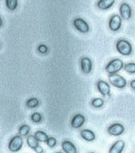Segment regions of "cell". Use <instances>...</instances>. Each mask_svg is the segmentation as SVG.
<instances>
[{
    "label": "cell",
    "mask_w": 135,
    "mask_h": 153,
    "mask_svg": "<svg viewBox=\"0 0 135 153\" xmlns=\"http://www.w3.org/2000/svg\"><path fill=\"white\" fill-rule=\"evenodd\" d=\"M130 86H131V88H133L134 90H135V80H133V81H131V82H130Z\"/></svg>",
    "instance_id": "obj_27"
},
{
    "label": "cell",
    "mask_w": 135,
    "mask_h": 153,
    "mask_svg": "<svg viewBox=\"0 0 135 153\" xmlns=\"http://www.w3.org/2000/svg\"><path fill=\"white\" fill-rule=\"evenodd\" d=\"M24 144L23 138L21 135H16L10 140L8 144L9 150L12 152H16L21 149Z\"/></svg>",
    "instance_id": "obj_4"
},
{
    "label": "cell",
    "mask_w": 135,
    "mask_h": 153,
    "mask_svg": "<svg viewBox=\"0 0 135 153\" xmlns=\"http://www.w3.org/2000/svg\"><path fill=\"white\" fill-rule=\"evenodd\" d=\"M124 67L123 61L120 59H114L109 62L108 65L106 66V71L109 74H117L119 71Z\"/></svg>",
    "instance_id": "obj_2"
},
{
    "label": "cell",
    "mask_w": 135,
    "mask_h": 153,
    "mask_svg": "<svg viewBox=\"0 0 135 153\" xmlns=\"http://www.w3.org/2000/svg\"><path fill=\"white\" fill-rule=\"evenodd\" d=\"M85 121V118L82 114H76L74 116L73 120L71 121V126L75 129H78L81 126H82Z\"/></svg>",
    "instance_id": "obj_11"
},
{
    "label": "cell",
    "mask_w": 135,
    "mask_h": 153,
    "mask_svg": "<svg viewBox=\"0 0 135 153\" xmlns=\"http://www.w3.org/2000/svg\"><path fill=\"white\" fill-rule=\"evenodd\" d=\"M115 3L114 0H100L97 3L98 7L100 10H108Z\"/></svg>",
    "instance_id": "obj_15"
},
{
    "label": "cell",
    "mask_w": 135,
    "mask_h": 153,
    "mask_svg": "<svg viewBox=\"0 0 135 153\" xmlns=\"http://www.w3.org/2000/svg\"><path fill=\"white\" fill-rule=\"evenodd\" d=\"M27 144L30 148H32L33 150L39 145L38 144V141L36 139L34 135H29L27 137Z\"/></svg>",
    "instance_id": "obj_16"
},
{
    "label": "cell",
    "mask_w": 135,
    "mask_h": 153,
    "mask_svg": "<svg viewBox=\"0 0 135 153\" xmlns=\"http://www.w3.org/2000/svg\"><path fill=\"white\" fill-rule=\"evenodd\" d=\"M116 50L122 56H129L132 53V45L125 39H120L116 45Z\"/></svg>",
    "instance_id": "obj_1"
},
{
    "label": "cell",
    "mask_w": 135,
    "mask_h": 153,
    "mask_svg": "<svg viewBox=\"0 0 135 153\" xmlns=\"http://www.w3.org/2000/svg\"><path fill=\"white\" fill-rule=\"evenodd\" d=\"M122 19L119 15H113L109 21V28L112 31H118L121 27Z\"/></svg>",
    "instance_id": "obj_7"
},
{
    "label": "cell",
    "mask_w": 135,
    "mask_h": 153,
    "mask_svg": "<svg viewBox=\"0 0 135 153\" xmlns=\"http://www.w3.org/2000/svg\"><path fill=\"white\" fill-rule=\"evenodd\" d=\"M56 153H62V152H56Z\"/></svg>",
    "instance_id": "obj_29"
},
{
    "label": "cell",
    "mask_w": 135,
    "mask_h": 153,
    "mask_svg": "<svg viewBox=\"0 0 135 153\" xmlns=\"http://www.w3.org/2000/svg\"><path fill=\"white\" fill-rule=\"evenodd\" d=\"M56 143H57V140L55 138H53V137H49L48 139H47V144L48 147H54L56 145Z\"/></svg>",
    "instance_id": "obj_24"
},
{
    "label": "cell",
    "mask_w": 135,
    "mask_h": 153,
    "mask_svg": "<svg viewBox=\"0 0 135 153\" xmlns=\"http://www.w3.org/2000/svg\"><path fill=\"white\" fill-rule=\"evenodd\" d=\"M125 70L129 74H135V63H129L124 65Z\"/></svg>",
    "instance_id": "obj_22"
},
{
    "label": "cell",
    "mask_w": 135,
    "mask_h": 153,
    "mask_svg": "<svg viewBox=\"0 0 135 153\" xmlns=\"http://www.w3.org/2000/svg\"><path fill=\"white\" fill-rule=\"evenodd\" d=\"M81 136H82V138L88 142H92L95 139V134L90 130H86V129L82 130L81 131Z\"/></svg>",
    "instance_id": "obj_14"
},
{
    "label": "cell",
    "mask_w": 135,
    "mask_h": 153,
    "mask_svg": "<svg viewBox=\"0 0 135 153\" xmlns=\"http://www.w3.org/2000/svg\"><path fill=\"white\" fill-rule=\"evenodd\" d=\"M31 120L35 123H39L42 120V117L39 112H34L31 115Z\"/></svg>",
    "instance_id": "obj_23"
},
{
    "label": "cell",
    "mask_w": 135,
    "mask_h": 153,
    "mask_svg": "<svg viewBox=\"0 0 135 153\" xmlns=\"http://www.w3.org/2000/svg\"><path fill=\"white\" fill-rule=\"evenodd\" d=\"M73 25L76 30L83 33H86L90 30V27L87 22L82 18H76L73 21Z\"/></svg>",
    "instance_id": "obj_5"
},
{
    "label": "cell",
    "mask_w": 135,
    "mask_h": 153,
    "mask_svg": "<svg viewBox=\"0 0 135 153\" xmlns=\"http://www.w3.org/2000/svg\"><path fill=\"white\" fill-rule=\"evenodd\" d=\"M30 131V127L28 125H22L19 129V134L21 136H27Z\"/></svg>",
    "instance_id": "obj_19"
},
{
    "label": "cell",
    "mask_w": 135,
    "mask_h": 153,
    "mask_svg": "<svg viewBox=\"0 0 135 153\" xmlns=\"http://www.w3.org/2000/svg\"><path fill=\"white\" fill-rule=\"evenodd\" d=\"M39 104V100L37 98H31L26 102V106L30 108H36Z\"/></svg>",
    "instance_id": "obj_18"
},
{
    "label": "cell",
    "mask_w": 135,
    "mask_h": 153,
    "mask_svg": "<svg viewBox=\"0 0 135 153\" xmlns=\"http://www.w3.org/2000/svg\"><path fill=\"white\" fill-rule=\"evenodd\" d=\"M120 13L121 19L129 20L132 16V9L131 7L126 3H122L120 6Z\"/></svg>",
    "instance_id": "obj_8"
},
{
    "label": "cell",
    "mask_w": 135,
    "mask_h": 153,
    "mask_svg": "<svg viewBox=\"0 0 135 153\" xmlns=\"http://www.w3.org/2000/svg\"><path fill=\"white\" fill-rule=\"evenodd\" d=\"M125 131V127L123 125L120 123H115L113 125H111L108 128V132L110 135L113 136H120Z\"/></svg>",
    "instance_id": "obj_6"
},
{
    "label": "cell",
    "mask_w": 135,
    "mask_h": 153,
    "mask_svg": "<svg viewBox=\"0 0 135 153\" xmlns=\"http://www.w3.org/2000/svg\"><path fill=\"white\" fill-rule=\"evenodd\" d=\"M3 25V21H2V19H1V17H0V27Z\"/></svg>",
    "instance_id": "obj_28"
},
{
    "label": "cell",
    "mask_w": 135,
    "mask_h": 153,
    "mask_svg": "<svg viewBox=\"0 0 135 153\" xmlns=\"http://www.w3.org/2000/svg\"><path fill=\"white\" fill-rule=\"evenodd\" d=\"M90 153H94V152H90Z\"/></svg>",
    "instance_id": "obj_30"
},
{
    "label": "cell",
    "mask_w": 135,
    "mask_h": 153,
    "mask_svg": "<svg viewBox=\"0 0 135 153\" xmlns=\"http://www.w3.org/2000/svg\"><path fill=\"white\" fill-rule=\"evenodd\" d=\"M38 50L41 54H46L47 52V51H48V48H47V47L46 45L41 44L38 46Z\"/></svg>",
    "instance_id": "obj_25"
},
{
    "label": "cell",
    "mask_w": 135,
    "mask_h": 153,
    "mask_svg": "<svg viewBox=\"0 0 135 153\" xmlns=\"http://www.w3.org/2000/svg\"><path fill=\"white\" fill-rule=\"evenodd\" d=\"M18 5L17 0H7L6 1V6L7 7L11 10V11H14Z\"/></svg>",
    "instance_id": "obj_20"
},
{
    "label": "cell",
    "mask_w": 135,
    "mask_h": 153,
    "mask_svg": "<svg viewBox=\"0 0 135 153\" xmlns=\"http://www.w3.org/2000/svg\"><path fill=\"white\" fill-rule=\"evenodd\" d=\"M34 151H35L37 153H43V148H42V147L40 146V145H38V147L34 149Z\"/></svg>",
    "instance_id": "obj_26"
},
{
    "label": "cell",
    "mask_w": 135,
    "mask_h": 153,
    "mask_svg": "<svg viewBox=\"0 0 135 153\" xmlns=\"http://www.w3.org/2000/svg\"><path fill=\"white\" fill-rule=\"evenodd\" d=\"M109 82L113 86H116L117 88L123 89L127 85L126 80L124 78L123 76L116 74H110L109 75Z\"/></svg>",
    "instance_id": "obj_3"
},
{
    "label": "cell",
    "mask_w": 135,
    "mask_h": 153,
    "mask_svg": "<svg viewBox=\"0 0 135 153\" xmlns=\"http://www.w3.org/2000/svg\"><path fill=\"white\" fill-rule=\"evenodd\" d=\"M62 149L65 153H76V148L75 145L70 141H65L62 142Z\"/></svg>",
    "instance_id": "obj_13"
},
{
    "label": "cell",
    "mask_w": 135,
    "mask_h": 153,
    "mask_svg": "<svg viewBox=\"0 0 135 153\" xmlns=\"http://www.w3.org/2000/svg\"><path fill=\"white\" fill-rule=\"evenodd\" d=\"M104 104V100L101 98H95L91 101V105L94 108H101Z\"/></svg>",
    "instance_id": "obj_21"
},
{
    "label": "cell",
    "mask_w": 135,
    "mask_h": 153,
    "mask_svg": "<svg viewBox=\"0 0 135 153\" xmlns=\"http://www.w3.org/2000/svg\"><path fill=\"white\" fill-rule=\"evenodd\" d=\"M97 88L100 94L103 96H108L111 92V87L107 82L104 81H99L97 82Z\"/></svg>",
    "instance_id": "obj_9"
},
{
    "label": "cell",
    "mask_w": 135,
    "mask_h": 153,
    "mask_svg": "<svg viewBox=\"0 0 135 153\" xmlns=\"http://www.w3.org/2000/svg\"><path fill=\"white\" fill-rule=\"evenodd\" d=\"M125 146V143L123 140H118L112 145L109 149V153H121Z\"/></svg>",
    "instance_id": "obj_12"
},
{
    "label": "cell",
    "mask_w": 135,
    "mask_h": 153,
    "mask_svg": "<svg viewBox=\"0 0 135 153\" xmlns=\"http://www.w3.org/2000/svg\"><path fill=\"white\" fill-rule=\"evenodd\" d=\"M34 136L38 142H42V143H47V139L49 138L47 134L43 131H42V130H38V131L35 132Z\"/></svg>",
    "instance_id": "obj_17"
},
{
    "label": "cell",
    "mask_w": 135,
    "mask_h": 153,
    "mask_svg": "<svg viewBox=\"0 0 135 153\" xmlns=\"http://www.w3.org/2000/svg\"><path fill=\"white\" fill-rule=\"evenodd\" d=\"M81 68L84 74H90L92 70V61L88 57H83L81 59Z\"/></svg>",
    "instance_id": "obj_10"
}]
</instances>
